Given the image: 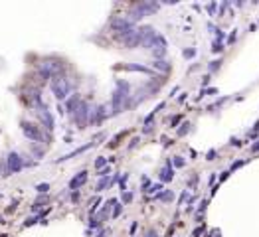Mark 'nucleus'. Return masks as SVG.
<instances>
[{"mask_svg": "<svg viewBox=\"0 0 259 237\" xmlns=\"http://www.w3.org/2000/svg\"><path fill=\"white\" fill-rule=\"evenodd\" d=\"M85 182H87V172L85 170L77 172V176H73L71 182H69V190H77V188H81Z\"/></svg>", "mask_w": 259, "mask_h": 237, "instance_id": "9b49d317", "label": "nucleus"}, {"mask_svg": "<svg viewBox=\"0 0 259 237\" xmlns=\"http://www.w3.org/2000/svg\"><path fill=\"white\" fill-rule=\"evenodd\" d=\"M93 146V142H87L85 146H79V148H75L73 152H69V154H66V156H61V158H57L56 162H66V160H69V158H73V156H77V154H83V152H87V150Z\"/></svg>", "mask_w": 259, "mask_h": 237, "instance_id": "f8f14e48", "label": "nucleus"}, {"mask_svg": "<svg viewBox=\"0 0 259 237\" xmlns=\"http://www.w3.org/2000/svg\"><path fill=\"white\" fill-rule=\"evenodd\" d=\"M212 50H214V51H222V50H224V47H222V44H220V40L214 44V47H212Z\"/></svg>", "mask_w": 259, "mask_h": 237, "instance_id": "bb28decb", "label": "nucleus"}, {"mask_svg": "<svg viewBox=\"0 0 259 237\" xmlns=\"http://www.w3.org/2000/svg\"><path fill=\"white\" fill-rule=\"evenodd\" d=\"M251 150H253V152H259V142H257V144H253Z\"/></svg>", "mask_w": 259, "mask_h": 237, "instance_id": "4c0bfd02", "label": "nucleus"}, {"mask_svg": "<svg viewBox=\"0 0 259 237\" xmlns=\"http://www.w3.org/2000/svg\"><path fill=\"white\" fill-rule=\"evenodd\" d=\"M188 131H190V123H184V125H182V128L178 131V136H184V134H188Z\"/></svg>", "mask_w": 259, "mask_h": 237, "instance_id": "aec40b11", "label": "nucleus"}, {"mask_svg": "<svg viewBox=\"0 0 259 237\" xmlns=\"http://www.w3.org/2000/svg\"><path fill=\"white\" fill-rule=\"evenodd\" d=\"M147 237H158V233H156L154 229H148V231H147Z\"/></svg>", "mask_w": 259, "mask_h": 237, "instance_id": "c756f323", "label": "nucleus"}, {"mask_svg": "<svg viewBox=\"0 0 259 237\" xmlns=\"http://www.w3.org/2000/svg\"><path fill=\"white\" fill-rule=\"evenodd\" d=\"M107 164V160L103 158V156H99V158L95 160V168H103V166Z\"/></svg>", "mask_w": 259, "mask_h": 237, "instance_id": "412c9836", "label": "nucleus"}, {"mask_svg": "<svg viewBox=\"0 0 259 237\" xmlns=\"http://www.w3.org/2000/svg\"><path fill=\"white\" fill-rule=\"evenodd\" d=\"M52 93L56 95L57 101H66L69 93H71V81L66 77V75H59L52 81Z\"/></svg>", "mask_w": 259, "mask_h": 237, "instance_id": "f257e3e1", "label": "nucleus"}, {"mask_svg": "<svg viewBox=\"0 0 259 237\" xmlns=\"http://www.w3.org/2000/svg\"><path fill=\"white\" fill-rule=\"evenodd\" d=\"M214 156H216V150H210V152H208V160H216Z\"/></svg>", "mask_w": 259, "mask_h": 237, "instance_id": "473e14b6", "label": "nucleus"}, {"mask_svg": "<svg viewBox=\"0 0 259 237\" xmlns=\"http://www.w3.org/2000/svg\"><path fill=\"white\" fill-rule=\"evenodd\" d=\"M131 200H133V194H131V192H125V194H123V202H125V203H129Z\"/></svg>", "mask_w": 259, "mask_h": 237, "instance_id": "a878e982", "label": "nucleus"}, {"mask_svg": "<svg viewBox=\"0 0 259 237\" xmlns=\"http://www.w3.org/2000/svg\"><path fill=\"white\" fill-rule=\"evenodd\" d=\"M139 46H143V36H141V32H139V30H133L131 34L125 38V47L134 50V47H139Z\"/></svg>", "mask_w": 259, "mask_h": 237, "instance_id": "6e6552de", "label": "nucleus"}, {"mask_svg": "<svg viewBox=\"0 0 259 237\" xmlns=\"http://www.w3.org/2000/svg\"><path fill=\"white\" fill-rule=\"evenodd\" d=\"M186 162H184V160H182L180 158V156H174V166H176V168H182V166H184Z\"/></svg>", "mask_w": 259, "mask_h": 237, "instance_id": "b1692460", "label": "nucleus"}, {"mask_svg": "<svg viewBox=\"0 0 259 237\" xmlns=\"http://www.w3.org/2000/svg\"><path fill=\"white\" fill-rule=\"evenodd\" d=\"M125 69H131V71H141V73H152L148 67H144V65H137V63H129V65H125Z\"/></svg>", "mask_w": 259, "mask_h": 237, "instance_id": "2eb2a0df", "label": "nucleus"}, {"mask_svg": "<svg viewBox=\"0 0 259 237\" xmlns=\"http://www.w3.org/2000/svg\"><path fill=\"white\" fill-rule=\"evenodd\" d=\"M81 103H83V101H81V97H79L77 93L69 95L66 99V111L69 113V115H75V111L79 109V105H81Z\"/></svg>", "mask_w": 259, "mask_h": 237, "instance_id": "1a4fd4ad", "label": "nucleus"}, {"mask_svg": "<svg viewBox=\"0 0 259 237\" xmlns=\"http://www.w3.org/2000/svg\"><path fill=\"white\" fill-rule=\"evenodd\" d=\"M20 127H22L24 136H26V138H30V141L40 142L42 138H44V136H42V131L34 125V123H30V121H20Z\"/></svg>", "mask_w": 259, "mask_h": 237, "instance_id": "20e7f679", "label": "nucleus"}, {"mask_svg": "<svg viewBox=\"0 0 259 237\" xmlns=\"http://www.w3.org/2000/svg\"><path fill=\"white\" fill-rule=\"evenodd\" d=\"M121 212H123V206H121V203H119V202H115V208H113V217H119V215H121Z\"/></svg>", "mask_w": 259, "mask_h": 237, "instance_id": "6ab92c4d", "label": "nucleus"}, {"mask_svg": "<svg viewBox=\"0 0 259 237\" xmlns=\"http://www.w3.org/2000/svg\"><path fill=\"white\" fill-rule=\"evenodd\" d=\"M229 176V172H222V176H220V180H225V178Z\"/></svg>", "mask_w": 259, "mask_h": 237, "instance_id": "e433bc0d", "label": "nucleus"}, {"mask_svg": "<svg viewBox=\"0 0 259 237\" xmlns=\"http://www.w3.org/2000/svg\"><path fill=\"white\" fill-rule=\"evenodd\" d=\"M36 190L40 194H46L48 190H50V186H48V184H40V186H36Z\"/></svg>", "mask_w": 259, "mask_h": 237, "instance_id": "393cba45", "label": "nucleus"}, {"mask_svg": "<svg viewBox=\"0 0 259 237\" xmlns=\"http://www.w3.org/2000/svg\"><path fill=\"white\" fill-rule=\"evenodd\" d=\"M214 10H216V4H208V12H210V14H212V12H214Z\"/></svg>", "mask_w": 259, "mask_h": 237, "instance_id": "f704fd0d", "label": "nucleus"}, {"mask_svg": "<svg viewBox=\"0 0 259 237\" xmlns=\"http://www.w3.org/2000/svg\"><path fill=\"white\" fill-rule=\"evenodd\" d=\"M152 65H154V69H162L164 73H168V71H170V65H168L166 61H162V59H156Z\"/></svg>", "mask_w": 259, "mask_h": 237, "instance_id": "dca6fc26", "label": "nucleus"}, {"mask_svg": "<svg viewBox=\"0 0 259 237\" xmlns=\"http://www.w3.org/2000/svg\"><path fill=\"white\" fill-rule=\"evenodd\" d=\"M152 56H154L156 59L164 57V56H166V47H158V50H152Z\"/></svg>", "mask_w": 259, "mask_h": 237, "instance_id": "a211bd4d", "label": "nucleus"}, {"mask_svg": "<svg viewBox=\"0 0 259 237\" xmlns=\"http://www.w3.org/2000/svg\"><path fill=\"white\" fill-rule=\"evenodd\" d=\"M206 206H208V202H202V206L198 208V212H204V209H206Z\"/></svg>", "mask_w": 259, "mask_h": 237, "instance_id": "c9c22d12", "label": "nucleus"}, {"mask_svg": "<svg viewBox=\"0 0 259 237\" xmlns=\"http://www.w3.org/2000/svg\"><path fill=\"white\" fill-rule=\"evenodd\" d=\"M156 198H158V200H162V202H170V200H172V198H174V194H172L170 190H166L164 194H162V192H160V194H158V196H156Z\"/></svg>", "mask_w": 259, "mask_h": 237, "instance_id": "f3484780", "label": "nucleus"}, {"mask_svg": "<svg viewBox=\"0 0 259 237\" xmlns=\"http://www.w3.org/2000/svg\"><path fill=\"white\" fill-rule=\"evenodd\" d=\"M97 237H105V231H99V233H97Z\"/></svg>", "mask_w": 259, "mask_h": 237, "instance_id": "58836bf2", "label": "nucleus"}, {"mask_svg": "<svg viewBox=\"0 0 259 237\" xmlns=\"http://www.w3.org/2000/svg\"><path fill=\"white\" fill-rule=\"evenodd\" d=\"M196 56V50H194V47H190V50H184V57L186 59H190V57H194Z\"/></svg>", "mask_w": 259, "mask_h": 237, "instance_id": "5701e85b", "label": "nucleus"}, {"mask_svg": "<svg viewBox=\"0 0 259 237\" xmlns=\"http://www.w3.org/2000/svg\"><path fill=\"white\" fill-rule=\"evenodd\" d=\"M38 219H40V217H38V215H36V217H30V219H28V221H26L24 225H26V227H28V225H32V223H36V221H38Z\"/></svg>", "mask_w": 259, "mask_h": 237, "instance_id": "c85d7f7f", "label": "nucleus"}, {"mask_svg": "<svg viewBox=\"0 0 259 237\" xmlns=\"http://www.w3.org/2000/svg\"><path fill=\"white\" fill-rule=\"evenodd\" d=\"M111 184H113V182H111V178H107V176H105V178H101V180H99V182H97V186H95V190H97V192H103V190H105V188H109Z\"/></svg>", "mask_w": 259, "mask_h": 237, "instance_id": "4468645a", "label": "nucleus"}, {"mask_svg": "<svg viewBox=\"0 0 259 237\" xmlns=\"http://www.w3.org/2000/svg\"><path fill=\"white\" fill-rule=\"evenodd\" d=\"M143 47L144 50H158V47H166V38L162 36V34H158L156 32L154 36H150V38H147V40H143Z\"/></svg>", "mask_w": 259, "mask_h": 237, "instance_id": "0eeeda50", "label": "nucleus"}, {"mask_svg": "<svg viewBox=\"0 0 259 237\" xmlns=\"http://www.w3.org/2000/svg\"><path fill=\"white\" fill-rule=\"evenodd\" d=\"M97 225H101V221H99V219H91L89 227H97Z\"/></svg>", "mask_w": 259, "mask_h": 237, "instance_id": "2f4dec72", "label": "nucleus"}, {"mask_svg": "<svg viewBox=\"0 0 259 237\" xmlns=\"http://www.w3.org/2000/svg\"><path fill=\"white\" fill-rule=\"evenodd\" d=\"M38 71H40V75L44 79H56V77L61 75L63 65L61 63H56V61H44V63H40Z\"/></svg>", "mask_w": 259, "mask_h": 237, "instance_id": "7ed1b4c3", "label": "nucleus"}, {"mask_svg": "<svg viewBox=\"0 0 259 237\" xmlns=\"http://www.w3.org/2000/svg\"><path fill=\"white\" fill-rule=\"evenodd\" d=\"M38 118L42 121V125H44L48 131H53V117H52V113L48 109H40V111H38Z\"/></svg>", "mask_w": 259, "mask_h": 237, "instance_id": "9d476101", "label": "nucleus"}, {"mask_svg": "<svg viewBox=\"0 0 259 237\" xmlns=\"http://www.w3.org/2000/svg\"><path fill=\"white\" fill-rule=\"evenodd\" d=\"M127 178H129V174H123V176H121V180H119V184H121V188H125V182H127Z\"/></svg>", "mask_w": 259, "mask_h": 237, "instance_id": "cd10ccee", "label": "nucleus"}, {"mask_svg": "<svg viewBox=\"0 0 259 237\" xmlns=\"http://www.w3.org/2000/svg\"><path fill=\"white\" fill-rule=\"evenodd\" d=\"M89 105L87 103H81L79 105V109L75 111V115H73V121H75V125H77V128H85L89 125Z\"/></svg>", "mask_w": 259, "mask_h": 237, "instance_id": "39448f33", "label": "nucleus"}, {"mask_svg": "<svg viewBox=\"0 0 259 237\" xmlns=\"http://www.w3.org/2000/svg\"><path fill=\"white\" fill-rule=\"evenodd\" d=\"M160 190V186H152V188H150V190H147V192H150V194H154V192H158Z\"/></svg>", "mask_w": 259, "mask_h": 237, "instance_id": "72a5a7b5", "label": "nucleus"}, {"mask_svg": "<svg viewBox=\"0 0 259 237\" xmlns=\"http://www.w3.org/2000/svg\"><path fill=\"white\" fill-rule=\"evenodd\" d=\"M220 65H222V59H216V61H212V65H210V71H216V69H220Z\"/></svg>", "mask_w": 259, "mask_h": 237, "instance_id": "4be33fe9", "label": "nucleus"}, {"mask_svg": "<svg viewBox=\"0 0 259 237\" xmlns=\"http://www.w3.org/2000/svg\"><path fill=\"white\" fill-rule=\"evenodd\" d=\"M172 178H174V174H172V166H170V162H166V166L160 170V180H162V182H170Z\"/></svg>", "mask_w": 259, "mask_h": 237, "instance_id": "ddd939ff", "label": "nucleus"}, {"mask_svg": "<svg viewBox=\"0 0 259 237\" xmlns=\"http://www.w3.org/2000/svg\"><path fill=\"white\" fill-rule=\"evenodd\" d=\"M239 166H243V160H237V162H234V166H231V170L239 168Z\"/></svg>", "mask_w": 259, "mask_h": 237, "instance_id": "7c9ffc66", "label": "nucleus"}, {"mask_svg": "<svg viewBox=\"0 0 259 237\" xmlns=\"http://www.w3.org/2000/svg\"><path fill=\"white\" fill-rule=\"evenodd\" d=\"M6 176H10V174H14V172H20L22 170V166H24V162H22V156H20L18 152H10L8 154V158H6Z\"/></svg>", "mask_w": 259, "mask_h": 237, "instance_id": "423d86ee", "label": "nucleus"}, {"mask_svg": "<svg viewBox=\"0 0 259 237\" xmlns=\"http://www.w3.org/2000/svg\"><path fill=\"white\" fill-rule=\"evenodd\" d=\"M156 10H158V4L156 2H141V4H137V6H133L131 8V18H129V22H139V20L143 18V16H148V14H154Z\"/></svg>", "mask_w": 259, "mask_h": 237, "instance_id": "f03ea898", "label": "nucleus"}]
</instances>
